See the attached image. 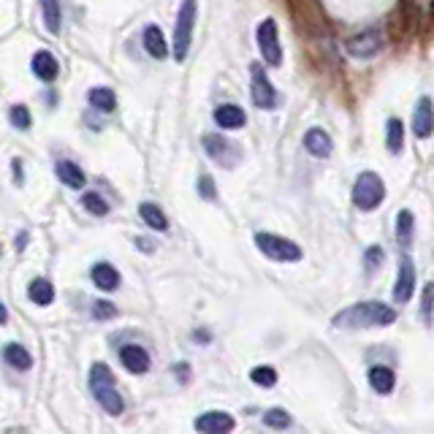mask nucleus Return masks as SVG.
Segmentation results:
<instances>
[{
  "label": "nucleus",
  "mask_w": 434,
  "mask_h": 434,
  "mask_svg": "<svg viewBox=\"0 0 434 434\" xmlns=\"http://www.w3.org/2000/svg\"><path fill=\"white\" fill-rule=\"evenodd\" d=\"M25 245H27V236L20 233V236H17V250H25Z\"/></svg>",
  "instance_id": "4c0bfd02"
},
{
  "label": "nucleus",
  "mask_w": 434,
  "mask_h": 434,
  "mask_svg": "<svg viewBox=\"0 0 434 434\" xmlns=\"http://www.w3.org/2000/svg\"><path fill=\"white\" fill-rule=\"evenodd\" d=\"M386 261V250L380 247V245H374V247H369L367 252H364V269L372 274L374 269H380V264Z\"/></svg>",
  "instance_id": "2f4dec72"
},
{
  "label": "nucleus",
  "mask_w": 434,
  "mask_h": 434,
  "mask_svg": "<svg viewBox=\"0 0 434 434\" xmlns=\"http://www.w3.org/2000/svg\"><path fill=\"white\" fill-rule=\"evenodd\" d=\"M55 171H57V177H60L62 185L74 187V190L84 187V182H87L84 171H82V168H79L76 163H71V161H60V163L55 165Z\"/></svg>",
  "instance_id": "6ab92c4d"
},
{
  "label": "nucleus",
  "mask_w": 434,
  "mask_h": 434,
  "mask_svg": "<svg viewBox=\"0 0 434 434\" xmlns=\"http://www.w3.org/2000/svg\"><path fill=\"white\" fill-rule=\"evenodd\" d=\"M233 426H236V421L228 413H223V410H209V413L196 418V429H198V432H207V434L233 432Z\"/></svg>",
  "instance_id": "f8f14e48"
},
{
  "label": "nucleus",
  "mask_w": 434,
  "mask_h": 434,
  "mask_svg": "<svg viewBox=\"0 0 434 434\" xmlns=\"http://www.w3.org/2000/svg\"><path fill=\"white\" fill-rule=\"evenodd\" d=\"M93 315H95L98 320H109V318L117 315V310H114L111 301H95V304H93Z\"/></svg>",
  "instance_id": "c9c22d12"
},
{
  "label": "nucleus",
  "mask_w": 434,
  "mask_h": 434,
  "mask_svg": "<svg viewBox=\"0 0 434 434\" xmlns=\"http://www.w3.org/2000/svg\"><path fill=\"white\" fill-rule=\"evenodd\" d=\"M82 207L87 209V212H93L95 217H104V215H109V204H106L98 193H84Z\"/></svg>",
  "instance_id": "c85d7f7f"
},
{
  "label": "nucleus",
  "mask_w": 434,
  "mask_h": 434,
  "mask_svg": "<svg viewBox=\"0 0 434 434\" xmlns=\"http://www.w3.org/2000/svg\"><path fill=\"white\" fill-rule=\"evenodd\" d=\"M386 198V185L374 171H361L355 185H353V204L361 212H372L383 204Z\"/></svg>",
  "instance_id": "20e7f679"
},
{
  "label": "nucleus",
  "mask_w": 434,
  "mask_h": 434,
  "mask_svg": "<svg viewBox=\"0 0 434 434\" xmlns=\"http://www.w3.org/2000/svg\"><path fill=\"white\" fill-rule=\"evenodd\" d=\"M421 312H423V320L432 326L434 320V283H426L423 296H421Z\"/></svg>",
  "instance_id": "7c9ffc66"
},
{
  "label": "nucleus",
  "mask_w": 434,
  "mask_h": 434,
  "mask_svg": "<svg viewBox=\"0 0 434 434\" xmlns=\"http://www.w3.org/2000/svg\"><path fill=\"white\" fill-rule=\"evenodd\" d=\"M264 423L271 426V429H288L290 426V413L283 410V407H271L264 413Z\"/></svg>",
  "instance_id": "cd10ccee"
},
{
  "label": "nucleus",
  "mask_w": 434,
  "mask_h": 434,
  "mask_svg": "<svg viewBox=\"0 0 434 434\" xmlns=\"http://www.w3.org/2000/svg\"><path fill=\"white\" fill-rule=\"evenodd\" d=\"M204 149H207L209 158L217 165H223V168H233V165L242 161V149L233 144L231 139L220 136V133L204 136Z\"/></svg>",
  "instance_id": "0eeeda50"
},
{
  "label": "nucleus",
  "mask_w": 434,
  "mask_h": 434,
  "mask_svg": "<svg viewBox=\"0 0 434 434\" xmlns=\"http://www.w3.org/2000/svg\"><path fill=\"white\" fill-rule=\"evenodd\" d=\"M198 17V3L196 0H182L179 11H177V25H174V60H185L193 41V27Z\"/></svg>",
  "instance_id": "7ed1b4c3"
},
{
  "label": "nucleus",
  "mask_w": 434,
  "mask_h": 434,
  "mask_svg": "<svg viewBox=\"0 0 434 434\" xmlns=\"http://www.w3.org/2000/svg\"><path fill=\"white\" fill-rule=\"evenodd\" d=\"M41 14H43L46 30H49L52 36H57V33H60V22H62L60 3H57V0H41Z\"/></svg>",
  "instance_id": "b1692460"
},
{
  "label": "nucleus",
  "mask_w": 434,
  "mask_h": 434,
  "mask_svg": "<svg viewBox=\"0 0 434 434\" xmlns=\"http://www.w3.org/2000/svg\"><path fill=\"white\" fill-rule=\"evenodd\" d=\"M33 74H36L41 82H55L57 74H60V65L55 60V55L46 52V49L36 52V55H33Z\"/></svg>",
  "instance_id": "dca6fc26"
},
{
  "label": "nucleus",
  "mask_w": 434,
  "mask_h": 434,
  "mask_svg": "<svg viewBox=\"0 0 434 434\" xmlns=\"http://www.w3.org/2000/svg\"><path fill=\"white\" fill-rule=\"evenodd\" d=\"M396 320V310L383 301H358L353 307H345L331 318V326L342 331H361L377 329V326H391Z\"/></svg>",
  "instance_id": "f257e3e1"
},
{
  "label": "nucleus",
  "mask_w": 434,
  "mask_h": 434,
  "mask_svg": "<svg viewBox=\"0 0 434 434\" xmlns=\"http://www.w3.org/2000/svg\"><path fill=\"white\" fill-rule=\"evenodd\" d=\"M93 283L101 290H117L120 288V271L109 264H95L93 266Z\"/></svg>",
  "instance_id": "aec40b11"
},
{
  "label": "nucleus",
  "mask_w": 434,
  "mask_h": 434,
  "mask_svg": "<svg viewBox=\"0 0 434 434\" xmlns=\"http://www.w3.org/2000/svg\"><path fill=\"white\" fill-rule=\"evenodd\" d=\"M120 361L128 372L133 374H144L149 369V353L142 345H123L120 348Z\"/></svg>",
  "instance_id": "ddd939ff"
},
{
  "label": "nucleus",
  "mask_w": 434,
  "mask_h": 434,
  "mask_svg": "<svg viewBox=\"0 0 434 434\" xmlns=\"http://www.w3.org/2000/svg\"><path fill=\"white\" fill-rule=\"evenodd\" d=\"M144 49L147 55H152L155 60H163L165 55H168V43H165L163 33H161L158 25H149L144 30Z\"/></svg>",
  "instance_id": "a211bd4d"
},
{
  "label": "nucleus",
  "mask_w": 434,
  "mask_h": 434,
  "mask_svg": "<svg viewBox=\"0 0 434 434\" xmlns=\"http://www.w3.org/2000/svg\"><path fill=\"white\" fill-rule=\"evenodd\" d=\"M174 372H177V377H179L182 383H187V380H190V364H177Z\"/></svg>",
  "instance_id": "e433bc0d"
},
{
  "label": "nucleus",
  "mask_w": 434,
  "mask_h": 434,
  "mask_svg": "<svg viewBox=\"0 0 434 434\" xmlns=\"http://www.w3.org/2000/svg\"><path fill=\"white\" fill-rule=\"evenodd\" d=\"M198 193H201V198H207V201H215V198H217V187H215L209 174H201V177H198Z\"/></svg>",
  "instance_id": "f704fd0d"
},
{
  "label": "nucleus",
  "mask_w": 434,
  "mask_h": 434,
  "mask_svg": "<svg viewBox=\"0 0 434 434\" xmlns=\"http://www.w3.org/2000/svg\"><path fill=\"white\" fill-rule=\"evenodd\" d=\"M3 358H6V364L14 367V369H30V367H33V355L25 351L22 345H17V342H8V345L3 348Z\"/></svg>",
  "instance_id": "4be33fe9"
},
{
  "label": "nucleus",
  "mask_w": 434,
  "mask_h": 434,
  "mask_svg": "<svg viewBox=\"0 0 434 434\" xmlns=\"http://www.w3.org/2000/svg\"><path fill=\"white\" fill-rule=\"evenodd\" d=\"M255 39H258V52H261L264 62L271 68H280L283 65V46H280V36H277V22H261L258 30H255Z\"/></svg>",
  "instance_id": "423d86ee"
},
{
  "label": "nucleus",
  "mask_w": 434,
  "mask_h": 434,
  "mask_svg": "<svg viewBox=\"0 0 434 434\" xmlns=\"http://www.w3.org/2000/svg\"><path fill=\"white\" fill-rule=\"evenodd\" d=\"M90 388H93V396L98 399V405L104 407L109 415H123L125 402L123 396L117 393V386H114V374L106 364H93L90 369Z\"/></svg>",
  "instance_id": "f03ea898"
},
{
  "label": "nucleus",
  "mask_w": 434,
  "mask_h": 434,
  "mask_svg": "<svg viewBox=\"0 0 434 434\" xmlns=\"http://www.w3.org/2000/svg\"><path fill=\"white\" fill-rule=\"evenodd\" d=\"M6 320H8V312H6V307H3V304H0V326H3V323H6Z\"/></svg>",
  "instance_id": "ea45409f"
},
{
  "label": "nucleus",
  "mask_w": 434,
  "mask_h": 434,
  "mask_svg": "<svg viewBox=\"0 0 434 434\" xmlns=\"http://www.w3.org/2000/svg\"><path fill=\"white\" fill-rule=\"evenodd\" d=\"M304 147H307V152L315 155V158H329L331 149H334V142H331V136L323 128H310L304 133Z\"/></svg>",
  "instance_id": "2eb2a0df"
},
{
  "label": "nucleus",
  "mask_w": 434,
  "mask_h": 434,
  "mask_svg": "<svg viewBox=\"0 0 434 434\" xmlns=\"http://www.w3.org/2000/svg\"><path fill=\"white\" fill-rule=\"evenodd\" d=\"M27 296H30V301L33 304H39V307H49L52 301H55V288H52V283L49 280H33L30 285H27Z\"/></svg>",
  "instance_id": "412c9836"
},
{
  "label": "nucleus",
  "mask_w": 434,
  "mask_h": 434,
  "mask_svg": "<svg viewBox=\"0 0 434 434\" xmlns=\"http://www.w3.org/2000/svg\"><path fill=\"white\" fill-rule=\"evenodd\" d=\"M250 74H252V84H250V95H252V104L258 109H274L277 106V90L269 82L266 71L261 62H252L250 65Z\"/></svg>",
  "instance_id": "6e6552de"
},
{
  "label": "nucleus",
  "mask_w": 434,
  "mask_h": 434,
  "mask_svg": "<svg viewBox=\"0 0 434 434\" xmlns=\"http://www.w3.org/2000/svg\"><path fill=\"white\" fill-rule=\"evenodd\" d=\"M413 228H415L413 212H410V209H402L399 217H396V239H399L405 247H407L410 239H413Z\"/></svg>",
  "instance_id": "393cba45"
},
{
  "label": "nucleus",
  "mask_w": 434,
  "mask_h": 434,
  "mask_svg": "<svg viewBox=\"0 0 434 434\" xmlns=\"http://www.w3.org/2000/svg\"><path fill=\"white\" fill-rule=\"evenodd\" d=\"M413 133L415 139H429L434 133V101L423 95L413 111Z\"/></svg>",
  "instance_id": "9d476101"
},
{
  "label": "nucleus",
  "mask_w": 434,
  "mask_h": 434,
  "mask_svg": "<svg viewBox=\"0 0 434 434\" xmlns=\"http://www.w3.org/2000/svg\"><path fill=\"white\" fill-rule=\"evenodd\" d=\"M407 11L415 20H426V17H432L434 0H407Z\"/></svg>",
  "instance_id": "72a5a7b5"
},
{
  "label": "nucleus",
  "mask_w": 434,
  "mask_h": 434,
  "mask_svg": "<svg viewBox=\"0 0 434 434\" xmlns=\"http://www.w3.org/2000/svg\"><path fill=\"white\" fill-rule=\"evenodd\" d=\"M255 247L277 264H293V261H301V255H304L296 242H290L280 233H264V231L255 233Z\"/></svg>",
  "instance_id": "39448f33"
},
{
  "label": "nucleus",
  "mask_w": 434,
  "mask_h": 434,
  "mask_svg": "<svg viewBox=\"0 0 434 434\" xmlns=\"http://www.w3.org/2000/svg\"><path fill=\"white\" fill-rule=\"evenodd\" d=\"M8 120H11V125L14 128H22V130H27L30 128V111H27V106H22V104H17V106H11V111H8Z\"/></svg>",
  "instance_id": "473e14b6"
},
{
  "label": "nucleus",
  "mask_w": 434,
  "mask_h": 434,
  "mask_svg": "<svg viewBox=\"0 0 434 434\" xmlns=\"http://www.w3.org/2000/svg\"><path fill=\"white\" fill-rule=\"evenodd\" d=\"M250 380H252L255 386H261V388H271V386L277 383V372H274V367H255V369L250 372Z\"/></svg>",
  "instance_id": "c756f323"
},
{
  "label": "nucleus",
  "mask_w": 434,
  "mask_h": 434,
  "mask_svg": "<svg viewBox=\"0 0 434 434\" xmlns=\"http://www.w3.org/2000/svg\"><path fill=\"white\" fill-rule=\"evenodd\" d=\"M215 123L220 125L223 130H236V128H245L247 123V114L245 109L236 104H223L215 109Z\"/></svg>",
  "instance_id": "4468645a"
},
{
  "label": "nucleus",
  "mask_w": 434,
  "mask_h": 434,
  "mask_svg": "<svg viewBox=\"0 0 434 434\" xmlns=\"http://www.w3.org/2000/svg\"><path fill=\"white\" fill-rule=\"evenodd\" d=\"M193 339H196V342H209V334H201V331H198V334H193Z\"/></svg>",
  "instance_id": "58836bf2"
},
{
  "label": "nucleus",
  "mask_w": 434,
  "mask_h": 434,
  "mask_svg": "<svg viewBox=\"0 0 434 434\" xmlns=\"http://www.w3.org/2000/svg\"><path fill=\"white\" fill-rule=\"evenodd\" d=\"M386 147H388V152H393V155H399L402 147H405V123L399 117H391L386 123Z\"/></svg>",
  "instance_id": "5701e85b"
},
{
  "label": "nucleus",
  "mask_w": 434,
  "mask_h": 434,
  "mask_svg": "<svg viewBox=\"0 0 434 434\" xmlns=\"http://www.w3.org/2000/svg\"><path fill=\"white\" fill-rule=\"evenodd\" d=\"M139 215H142V220H144L147 226L155 228V231H165V228H168L165 215L155 207V204H142V207H139Z\"/></svg>",
  "instance_id": "bb28decb"
},
{
  "label": "nucleus",
  "mask_w": 434,
  "mask_h": 434,
  "mask_svg": "<svg viewBox=\"0 0 434 434\" xmlns=\"http://www.w3.org/2000/svg\"><path fill=\"white\" fill-rule=\"evenodd\" d=\"M90 104L95 106L98 111H114L117 98H114V93L109 87H93L90 90Z\"/></svg>",
  "instance_id": "a878e982"
},
{
  "label": "nucleus",
  "mask_w": 434,
  "mask_h": 434,
  "mask_svg": "<svg viewBox=\"0 0 434 434\" xmlns=\"http://www.w3.org/2000/svg\"><path fill=\"white\" fill-rule=\"evenodd\" d=\"M367 380H369V386H372L377 393H391L393 386H396V374H393L391 367H383V364H377V367H369V372H367Z\"/></svg>",
  "instance_id": "f3484780"
},
{
  "label": "nucleus",
  "mask_w": 434,
  "mask_h": 434,
  "mask_svg": "<svg viewBox=\"0 0 434 434\" xmlns=\"http://www.w3.org/2000/svg\"><path fill=\"white\" fill-rule=\"evenodd\" d=\"M383 33L380 30H364L358 36H353L348 41V52L358 60H367V57H374L380 49H383Z\"/></svg>",
  "instance_id": "1a4fd4ad"
},
{
  "label": "nucleus",
  "mask_w": 434,
  "mask_h": 434,
  "mask_svg": "<svg viewBox=\"0 0 434 434\" xmlns=\"http://www.w3.org/2000/svg\"><path fill=\"white\" fill-rule=\"evenodd\" d=\"M415 269H413V261L405 258L402 266H399V274H396V285H393V301L396 304H407L413 299L415 293Z\"/></svg>",
  "instance_id": "9b49d317"
}]
</instances>
